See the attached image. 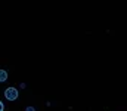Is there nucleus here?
Listing matches in <instances>:
<instances>
[{"instance_id":"nucleus-3","label":"nucleus","mask_w":127,"mask_h":111,"mask_svg":"<svg viewBox=\"0 0 127 111\" xmlns=\"http://www.w3.org/2000/svg\"><path fill=\"white\" fill-rule=\"evenodd\" d=\"M0 111H4V105H3V102L0 101Z\"/></svg>"},{"instance_id":"nucleus-2","label":"nucleus","mask_w":127,"mask_h":111,"mask_svg":"<svg viewBox=\"0 0 127 111\" xmlns=\"http://www.w3.org/2000/svg\"><path fill=\"white\" fill-rule=\"evenodd\" d=\"M6 80H7V73L4 70H0V83H3Z\"/></svg>"},{"instance_id":"nucleus-4","label":"nucleus","mask_w":127,"mask_h":111,"mask_svg":"<svg viewBox=\"0 0 127 111\" xmlns=\"http://www.w3.org/2000/svg\"><path fill=\"white\" fill-rule=\"evenodd\" d=\"M25 111H35V110H34L32 107H27V110H25Z\"/></svg>"},{"instance_id":"nucleus-1","label":"nucleus","mask_w":127,"mask_h":111,"mask_svg":"<svg viewBox=\"0 0 127 111\" xmlns=\"http://www.w3.org/2000/svg\"><path fill=\"white\" fill-rule=\"evenodd\" d=\"M18 96H19V92L15 87H7L4 90V98L7 101H15V99H18Z\"/></svg>"}]
</instances>
